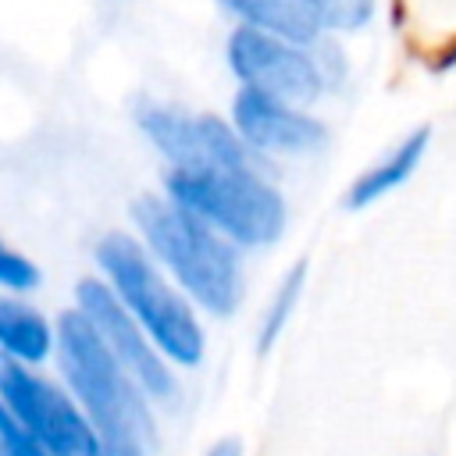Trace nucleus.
<instances>
[{
	"label": "nucleus",
	"instance_id": "obj_1",
	"mask_svg": "<svg viewBox=\"0 0 456 456\" xmlns=\"http://www.w3.org/2000/svg\"><path fill=\"white\" fill-rule=\"evenodd\" d=\"M57 349L64 378L100 435L103 456H146L153 445V420L142 399V385L114 360L82 310L61 314Z\"/></svg>",
	"mask_w": 456,
	"mask_h": 456
},
{
	"label": "nucleus",
	"instance_id": "obj_2",
	"mask_svg": "<svg viewBox=\"0 0 456 456\" xmlns=\"http://www.w3.org/2000/svg\"><path fill=\"white\" fill-rule=\"evenodd\" d=\"M132 217L146 246L171 267L178 285L214 317H228L242 299V267L228 239L171 196H139Z\"/></svg>",
	"mask_w": 456,
	"mask_h": 456
},
{
	"label": "nucleus",
	"instance_id": "obj_3",
	"mask_svg": "<svg viewBox=\"0 0 456 456\" xmlns=\"http://www.w3.org/2000/svg\"><path fill=\"white\" fill-rule=\"evenodd\" d=\"M96 260L107 271L114 296L132 310V317L146 328L153 346L182 367L203 360V328L192 306L164 281L146 249L121 232H110L96 246Z\"/></svg>",
	"mask_w": 456,
	"mask_h": 456
},
{
	"label": "nucleus",
	"instance_id": "obj_4",
	"mask_svg": "<svg viewBox=\"0 0 456 456\" xmlns=\"http://www.w3.org/2000/svg\"><path fill=\"white\" fill-rule=\"evenodd\" d=\"M167 196L242 246H267L285 228V200L253 167H175Z\"/></svg>",
	"mask_w": 456,
	"mask_h": 456
},
{
	"label": "nucleus",
	"instance_id": "obj_5",
	"mask_svg": "<svg viewBox=\"0 0 456 456\" xmlns=\"http://www.w3.org/2000/svg\"><path fill=\"white\" fill-rule=\"evenodd\" d=\"M0 403L50 456H103L100 435L86 410H78L46 378L25 370L14 356L0 360Z\"/></svg>",
	"mask_w": 456,
	"mask_h": 456
},
{
	"label": "nucleus",
	"instance_id": "obj_6",
	"mask_svg": "<svg viewBox=\"0 0 456 456\" xmlns=\"http://www.w3.org/2000/svg\"><path fill=\"white\" fill-rule=\"evenodd\" d=\"M224 61L242 86L303 103V107L314 103L328 89L324 71L314 57V46L281 39V36L253 28V25L232 28V36L224 43Z\"/></svg>",
	"mask_w": 456,
	"mask_h": 456
},
{
	"label": "nucleus",
	"instance_id": "obj_7",
	"mask_svg": "<svg viewBox=\"0 0 456 456\" xmlns=\"http://www.w3.org/2000/svg\"><path fill=\"white\" fill-rule=\"evenodd\" d=\"M135 121L142 135L167 157L171 167H253V150L235 125L217 114H189L167 103H139Z\"/></svg>",
	"mask_w": 456,
	"mask_h": 456
},
{
	"label": "nucleus",
	"instance_id": "obj_8",
	"mask_svg": "<svg viewBox=\"0 0 456 456\" xmlns=\"http://www.w3.org/2000/svg\"><path fill=\"white\" fill-rule=\"evenodd\" d=\"M78 310L89 317V324L100 331V338L107 342L114 360L142 385V392L150 399H160V403L175 399V378H171L167 363L160 360L153 338L132 317V310L114 296L110 285H100L96 278L78 281Z\"/></svg>",
	"mask_w": 456,
	"mask_h": 456
},
{
	"label": "nucleus",
	"instance_id": "obj_9",
	"mask_svg": "<svg viewBox=\"0 0 456 456\" xmlns=\"http://www.w3.org/2000/svg\"><path fill=\"white\" fill-rule=\"evenodd\" d=\"M232 125L253 153L303 157L317 153L328 139L324 125L303 110V103L242 86L232 100Z\"/></svg>",
	"mask_w": 456,
	"mask_h": 456
},
{
	"label": "nucleus",
	"instance_id": "obj_10",
	"mask_svg": "<svg viewBox=\"0 0 456 456\" xmlns=\"http://www.w3.org/2000/svg\"><path fill=\"white\" fill-rule=\"evenodd\" d=\"M221 7L239 25H253L306 46L317 43L324 32L317 0H221Z\"/></svg>",
	"mask_w": 456,
	"mask_h": 456
},
{
	"label": "nucleus",
	"instance_id": "obj_11",
	"mask_svg": "<svg viewBox=\"0 0 456 456\" xmlns=\"http://www.w3.org/2000/svg\"><path fill=\"white\" fill-rule=\"evenodd\" d=\"M428 128H417V132H410L399 146H392L374 167H367L356 182H353V189H349V207H370V203H378L381 196H388L392 189H399L413 171H417V164L424 160V150H428Z\"/></svg>",
	"mask_w": 456,
	"mask_h": 456
},
{
	"label": "nucleus",
	"instance_id": "obj_12",
	"mask_svg": "<svg viewBox=\"0 0 456 456\" xmlns=\"http://www.w3.org/2000/svg\"><path fill=\"white\" fill-rule=\"evenodd\" d=\"M50 324L25 303L0 299V349L21 363H39L50 353Z\"/></svg>",
	"mask_w": 456,
	"mask_h": 456
},
{
	"label": "nucleus",
	"instance_id": "obj_13",
	"mask_svg": "<svg viewBox=\"0 0 456 456\" xmlns=\"http://www.w3.org/2000/svg\"><path fill=\"white\" fill-rule=\"evenodd\" d=\"M303 281H306V264H296V267L281 278V285L274 289V296H271V303H267V314H264V324H260V335H256L260 353H267V349L278 342V335L285 331V324H289V317H292V310H296V299H299V292H303Z\"/></svg>",
	"mask_w": 456,
	"mask_h": 456
},
{
	"label": "nucleus",
	"instance_id": "obj_14",
	"mask_svg": "<svg viewBox=\"0 0 456 456\" xmlns=\"http://www.w3.org/2000/svg\"><path fill=\"white\" fill-rule=\"evenodd\" d=\"M324 32H360L374 18V0H317Z\"/></svg>",
	"mask_w": 456,
	"mask_h": 456
},
{
	"label": "nucleus",
	"instance_id": "obj_15",
	"mask_svg": "<svg viewBox=\"0 0 456 456\" xmlns=\"http://www.w3.org/2000/svg\"><path fill=\"white\" fill-rule=\"evenodd\" d=\"M0 456H50L21 424L18 417L0 403Z\"/></svg>",
	"mask_w": 456,
	"mask_h": 456
},
{
	"label": "nucleus",
	"instance_id": "obj_16",
	"mask_svg": "<svg viewBox=\"0 0 456 456\" xmlns=\"http://www.w3.org/2000/svg\"><path fill=\"white\" fill-rule=\"evenodd\" d=\"M0 285L14 289V292L36 289L39 285V267L28 256H21V253H14L11 246L0 242Z\"/></svg>",
	"mask_w": 456,
	"mask_h": 456
},
{
	"label": "nucleus",
	"instance_id": "obj_17",
	"mask_svg": "<svg viewBox=\"0 0 456 456\" xmlns=\"http://www.w3.org/2000/svg\"><path fill=\"white\" fill-rule=\"evenodd\" d=\"M207 456H242V449H239V442H235V438H224V442H217Z\"/></svg>",
	"mask_w": 456,
	"mask_h": 456
}]
</instances>
